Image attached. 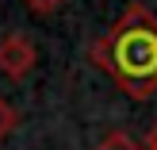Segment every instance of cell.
<instances>
[{
  "instance_id": "obj_1",
  "label": "cell",
  "mask_w": 157,
  "mask_h": 150,
  "mask_svg": "<svg viewBox=\"0 0 157 150\" xmlns=\"http://www.w3.org/2000/svg\"><path fill=\"white\" fill-rule=\"evenodd\" d=\"M88 54L130 100H150L157 92V15L146 4H127L115 27L96 39Z\"/></svg>"
},
{
  "instance_id": "obj_2",
  "label": "cell",
  "mask_w": 157,
  "mask_h": 150,
  "mask_svg": "<svg viewBox=\"0 0 157 150\" xmlns=\"http://www.w3.org/2000/svg\"><path fill=\"white\" fill-rule=\"evenodd\" d=\"M35 62H38V50L23 31H12V35L0 39V73L8 81H23L35 69Z\"/></svg>"
},
{
  "instance_id": "obj_3",
  "label": "cell",
  "mask_w": 157,
  "mask_h": 150,
  "mask_svg": "<svg viewBox=\"0 0 157 150\" xmlns=\"http://www.w3.org/2000/svg\"><path fill=\"white\" fill-rule=\"evenodd\" d=\"M96 150H142V146H138L127 131H107V135L96 143Z\"/></svg>"
},
{
  "instance_id": "obj_4",
  "label": "cell",
  "mask_w": 157,
  "mask_h": 150,
  "mask_svg": "<svg viewBox=\"0 0 157 150\" xmlns=\"http://www.w3.org/2000/svg\"><path fill=\"white\" fill-rule=\"evenodd\" d=\"M15 123H19V116H15V108L8 104V100H0V143H4L8 135L15 131Z\"/></svg>"
},
{
  "instance_id": "obj_5",
  "label": "cell",
  "mask_w": 157,
  "mask_h": 150,
  "mask_svg": "<svg viewBox=\"0 0 157 150\" xmlns=\"http://www.w3.org/2000/svg\"><path fill=\"white\" fill-rule=\"evenodd\" d=\"M23 4H27L31 12H38V15H46V12H54V8H58L61 0H23Z\"/></svg>"
},
{
  "instance_id": "obj_6",
  "label": "cell",
  "mask_w": 157,
  "mask_h": 150,
  "mask_svg": "<svg viewBox=\"0 0 157 150\" xmlns=\"http://www.w3.org/2000/svg\"><path fill=\"white\" fill-rule=\"evenodd\" d=\"M146 150H157V123L150 127V135H146Z\"/></svg>"
}]
</instances>
